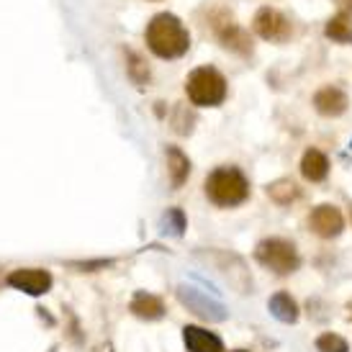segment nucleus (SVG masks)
Masks as SVG:
<instances>
[{
	"label": "nucleus",
	"mask_w": 352,
	"mask_h": 352,
	"mask_svg": "<svg viewBox=\"0 0 352 352\" xmlns=\"http://www.w3.org/2000/svg\"><path fill=\"white\" fill-rule=\"evenodd\" d=\"M267 309H270V314H273L280 324H296L298 322V314H301L296 298L291 294H285V291H278V294L270 296Z\"/></svg>",
	"instance_id": "4468645a"
},
{
	"label": "nucleus",
	"mask_w": 352,
	"mask_h": 352,
	"mask_svg": "<svg viewBox=\"0 0 352 352\" xmlns=\"http://www.w3.org/2000/svg\"><path fill=\"white\" fill-rule=\"evenodd\" d=\"M173 129L177 134H190L193 129V113L186 111V106H177L175 108V116H173Z\"/></svg>",
	"instance_id": "412c9836"
},
{
	"label": "nucleus",
	"mask_w": 352,
	"mask_h": 352,
	"mask_svg": "<svg viewBox=\"0 0 352 352\" xmlns=\"http://www.w3.org/2000/svg\"><path fill=\"white\" fill-rule=\"evenodd\" d=\"M254 260L267 270H273L275 275H291L301 267V254L296 245L288 239H280V236L263 239L254 247Z\"/></svg>",
	"instance_id": "20e7f679"
},
{
	"label": "nucleus",
	"mask_w": 352,
	"mask_h": 352,
	"mask_svg": "<svg viewBox=\"0 0 352 352\" xmlns=\"http://www.w3.org/2000/svg\"><path fill=\"white\" fill-rule=\"evenodd\" d=\"M186 214L180 211V208H170V211H165V216H162V232L170 236H180L183 232H186Z\"/></svg>",
	"instance_id": "6ab92c4d"
},
{
	"label": "nucleus",
	"mask_w": 352,
	"mask_h": 352,
	"mask_svg": "<svg viewBox=\"0 0 352 352\" xmlns=\"http://www.w3.org/2000/svg\"><path fill=\"white\" fill-rule=\"evenodd\" d=\"M129 78L134 80V82H147L149 80V67L144 65V59L139 57V54H134V52H129Z\"/></svg>",
	"instance_id": "aec40b11"
},
{
	"label": "nucleus",
	"mask_w": 352,
	"mask_h": 352,
	"mask_svg": "<svg viewBox=\"0 0 352 352\" xmlns=\"http://www.w3.org/2000/svg\"><path fill=\"white\" fill-rule=\"evenodd\" d=\"M129 309H131L134 316L144 319V322H157V319H162L165 311H167L162 298L155 296V294H147V291L134 294V298H131V303H129Z\"/></svg>",
	"instance_id": "9b49d317"
},
{
	"label": "nucleus",
	"mask_w": 352,
	"mask_h": 352,
	"mask_svg": "<svg viewBox=\"0 0 352 352\" xmlns=\"http://www.w3.org/2000/svg\"><path fill=\"white\" fill-rule=\"evenodd\" d=\"M347 311H350V319H352V303H350V306H347Z\"/></svg>",
	"instance_id": "4be33fe9"
},
{
	"label": "nucleus",
	"mask_w": 352,
	"mask_h": 352,
	"mask_svg": "<svg viewBox=\"0 0 352 352\" xmlns=\"http://www.w3.org/2000/svg\"><path fill=\"white\" fill-rule=\"evenodd\" d=\"M216 34H219V41L224 44L229 52H236V54H252V39H250V34H247L245 29H239L236 23H232V21H224L219 29H216Z\"/></svg>",
	"instance_id": "f8f14e48"
},
{
	"label": "nucleus",
	"mask_w": 352,
	"mask_h": 352,
	"mask_svg": "<svg viewBox=\"0 0 352 352\" xmlns=\"http://www.w3.org/2000/svg\"><path fill=\"white\" fill-rule=\"evenodd\" d=\"M167 175H170V188H183V183L190 175V160H188L177 147H167Z\"/></svg>",
	"instance_id": "2eb2a0df"
},
{
	"label": "nucleus",
	"mask_w": 352,
	"mask_h": 352,
	"mask_svg": "<svg viewBox=\"0 0 352 352\" xmlns=\"http://www.w3.org/2000/svg\"><path fill=\"white\" fill-rule=\"evenodd\" d=\"M175 294H177V301L183 303L188 311L206 319V322H224L226 316H229L224 303L211 298V296H204L193 285H177Z\"/></svg>",
	"instance_id": "39448f33"
},
{
	"label": "nucleus",
	"mask_w": 352,
	"mask_h": 352,
	"mask_svg": "<svg viewBox=\"0 0 352 352\" xmlns=\"http://www.w3.org/2000/svg\"><path fill=\"white\" fill-rule=\"evenodd\" d=\"M226 93H229V85H226V78L211 65H204V67H196L186 80V96L188 100L198 108H216L226 100Z\"/></svg>",
	"instance_id": "7ed1b4c3"
},
{
	"label": "nucleus",
	"mask_w": 352,
	"mask_h": 352,
	"mask_svg": "<svg viewBox=\"0 0 352 352\" xmlns=\"http://www.w3.org/2000/svg\"><path fill=\"white\" fill-rule=\"evenodd\" d=\"M252 29L254 34L265 41H275V44H283V41L291 39L294 34V26L288 16H283L278 8H260L252 19Z\"/></svg>",
	"instance_id": "423d86ee"
},
{
	"label": "nucleus",
	"mask_w": 352,
	"mask_h": 352,
	"mask_svg": "<svg viewBox=\"0 0 352 352\" xmlns=\"http://www.w3.org/2000/svg\"><path fill=\"white\" fill-rule=\"evenodd\" d=\"M149 52L160 59H180L190 50V34L173 13H157L144 31Z\"/></svg>",
	"instance_id": "f257e3e1"
},
{
	"label": "nucleus",
	"mask_w": 352,
	"mask_h": 352,
	"mask_svg": "<svg viewBox=\"0 0 352 352\" xmlns=\"http://www.w3.org/2000/svg\"><path fill=\"white\" fill-rule=\"evenodd\" d=\"M327 39L337 41V44H352V16L350 13H337L327 21L324 26Z\"/></svg>",
	"instance_id": "dca6fc26"
},
{
	"label": "nucleus",
	"mask_w": 352,
	"mask_h": 352,
	"mask_svg": "<svg viewBox=\"0 0 352 352\" xmlns=\"http://www.w3.org/2000/svg\"><path fill=\"white\" fill-rule=\"evenodd\" d=\"M232 352H247V350H232Z\"/></svg>",
	"instance_id": "5701e85b"
},
{
	"label": "nucleus",
	"mask_w": 352,
	"mask_h": 352,
	"mask_svg": "<svg viewBox=\"0 0 352 352\" xmlns=\"http://www.w3.org/2000/svg\"><path fill=\"white\" fill-rule=\"evenodd\" d=\"M309 229L322 239H334L344 232V216L342 211L332 204L316 206L309 214Z\"/></svg>",
	"instance_id": "0eeeda50"
},
{
	"label": "nucleus",
	"mask_w": 352,
	"mask_h": 352,
	"mask_svg": "<svg viewBox=\"0 0 352 352\" xmlns=\"http://www.w3.org/2000/svg\"><path fill=\"white\" fill-rule=\"evenodd\" d=\"M350 221H352V211H350Z\"/></svg>",
	"instance_id": "b1692460"
},
{
	"label": "nucleus",
	"mask_w": 352,
	"mask_h": 352,
	"mask_svg": "<svg viewBox=\"0 0 352 352\" xmlns=\"http://www.w3.org/2000/svg\"><path fill=\"white\" fill-rule=\"evenodd\" d=\"M183 344L188 352H224L221 337L204 327H196V324L183 327Z\"/></svg>",
	"instance_id": "9d476101"
},
{
	"label": "nucleus",
	"mask_w": 352,
	"mask_h": 352,
	"mask_svg": "<svg viewBox=\"0 0 352 352\" xmlns=\"http://www.w3.org/2000/svg\"><path fill=\"white\" fill-rule=\"evenodd\" d=\"M10 288L23 291L29 296H44L52 288V275L47 270H34V267H21L6 278Z\"/></svg>",
	"instance_id": "6e6552de"
},
{
	"label": "nucleus",
	"mask_w": 352,
	"mask_h": 352,
	"mask_svg": "<svg viewBox=\"0 0 352 352\" xmlns=\"http://www.w3.org/2000/svg\"><path fill=\"white\" fill-rule=\"evenodd\" d=\"M206 198L219 208H234L250 198V180L239 167H216L206 177Z\"/></svg>",
	"instance_id": "f03ea898"
},
{
	"label": "nucleus",
	"mask_w": 352,
	"mask_h": 352,
	"mask_svg": "<svg viewBox=\"0 0 352 352\" xmlns=\"http://www.w3.org/2000/svg\"><path fill=\"white\" fill-rule=\"evenodd\" d=\"M265 193L267 198L278 206H291L298 198V186H296L294 180H275L270 186L265 188Z\"/></svg>",
	"instance_id": "f3484780"
},
{
	"label": "nucleus",
	"mask_w": 352,
	"mask_h": 352,
	"mask_svg": "<svg viewBox=\"0 0 352 352\" xmlns=\"http://www.w3.org/2000/svg\"><path fill=\"white\" fill-rule=\"evenodd\" d=\"M301 175L309 180V183H322L329 175V160L322 149L309 147L301 157Z\"/></svg>",
	"instance_id": "ddd939ff"
},
{
	"label": "nucleus",
	"mask_w": 352,
	"mask_h": 352,
	"mask_svg": "<svg viewBox=\"0 0 352 352\" xmlns=\"http://www.w3.org/2000/svg\"><path fill=\"white\" fill-rule=\"evenodd\" d=\"M316 350L319 352H350V342L344 340L342 334L337 332H324L316 337Z\"/></svg>",
	"instance_id": "a211bd4d"
},
{
	"label": "nucleus",
	"mask_w": 352,
	"mask_h": 352,
	"mask_svg": "<svg viewBox=\"0 0 352 352\" xmlns=\"http://www.w3.org/2000/svg\"><path fill=\"white\" fill-rule=\"evenodd\" d=\"M314 108H316V113L324 118H337L342 116L347 106H350V98H347V93L342 88H337V85H324L314 93Z\"/></svg>",
	"instance_id": "1a4fd4ad"
}]
</instances>
